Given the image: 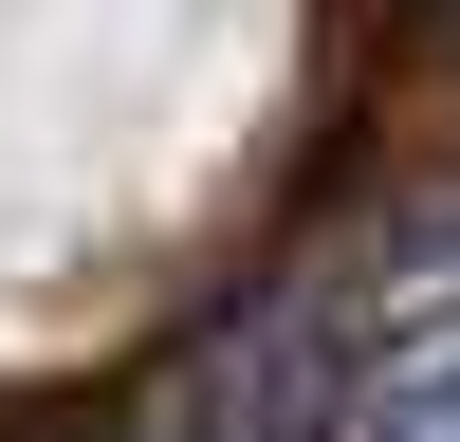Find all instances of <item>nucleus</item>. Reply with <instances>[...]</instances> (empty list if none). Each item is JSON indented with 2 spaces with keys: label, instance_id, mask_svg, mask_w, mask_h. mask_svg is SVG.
I'll use <instances>...</instances> for the list:
<instances>
[{
  "label": "nucleus",
  "instance_id": "nucleus-1",
  "mask_svg": "<svg viewBox=\"0 0 460 442\" xmlns=\"http://www.w3.org/2000/svg\"><path fill=\"white\" fill-rule=\"evenodd\" d=\"M332 442H460V314H442V332H405V350H368Z\"/></svg>",
  "mask_w": 460,
  "mask_h": 442
}]
</instances>
